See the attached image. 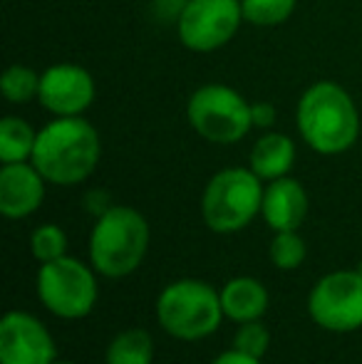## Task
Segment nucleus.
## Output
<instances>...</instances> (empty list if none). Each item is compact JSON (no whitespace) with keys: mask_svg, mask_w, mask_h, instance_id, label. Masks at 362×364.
<instances>
[{"mask_svg":"<svg viewBox=\"0 0 362 364\" xmlns=\"http://www.w3.org/2000/svg\"><path fill=\"white\" fill-rule=\"evenodd\" d=\"M30 161L45 181L73 186L95 171L100 161V134L80 117H58L38 132Z\"/></svg>","mask_w":362,"mask_h":364,"instance_id":"obj_1","label":"nucleus"},{"mask_svg":"<svg viewBox=\"0 0 362 364\" xmlns=\"http://www.w3.org/2000/svg\"><path fill=\"white\" fill-rule=\"evenodd\" d=\"M298 129L318 154L348 151L360 134L358 107L335 82H315L300 97Z\"/></svg>","mask_w":362,"mask_h":364,"instance_id":"obj_2","label":"nucleus"},{"mask_svg":"<svg viewBox=\"0 0 362 364\" xmlns=\"http://www.w3.org/2000/svg\"><path fill=\"white\" fill-rule=\"evenodd\" d=\"M149 245V225L129 206H112L97 218L90 238V258L95 270L107 278H124L144 260Z\"/></svg>","mask_w":362,"mask_h":364,"instance_id":"obj_3","label":"nucleus"},{"mask_svg":"<svg viewBox=\"0 0 362 364\" xmlns=\"http://www.w3.org/2000/svg\"><path fill=\"white\" fill-rule=\"evenodd\" d=\"M226 315L221 295L201 280H176L161 290L156 300L159 325L179 340H201L218 330Z\"/></svg>","mask_w":362,"mask_h":364,"instance_id":"obj_4","label":"nucleus"},{"mask_svg":"<svg viewBox=\"0 0 362 364\" xmlns=\"http://www.w3.org/2000/svg\"><path fill=\"white\" fill-rule=\"evenodd\" d=\"M263 206L261 176L251 168H223L203 191V220L216 233H233L248 225Z\"/></svg>","mask_w":362,"mask_h":364,"instance_id":"obj_5","label":"nucleus"},{"mask_svg":"<svg viewBox=\"0 0 362 364\" xmlns=\"http://www.w3.org/2000/svg\"><path fill=\"white\" fill-rule=\"evenodd\" d=\"M191 127L208 141L233 144L253 127L251 107L226 85H203L191 95L186 107Z\"/></svg>","mask_w":362,"mask_h":364,"instance_id":"obj_6","label":"nucleus"},{"mask_svg":"<svg viewBox=\"0 0 362 364\" xmlns=\"http://www.w3.org/2000/svg\"><path fill=\"white\" fill-rule=\"evenodd\" d=\"M38 295L43 305L58 317L78 320L95 307V275L80 260L63 255L58 260L43 263V270L38 275Z\"/></svg>","mask_w":362,"mask_h":364,"instance_id":"obj_7","label":"nucleus"},{"mask_svg":"<svg viewBox=\"0 0 362 364\" xmlns=\"http://www.w3.org/2000/svg\"><path fill=\"white\" fill-rule=\"evenodd\" d=\"M310 317L330 332H353L362 327V275L340 270L320 280L308 297Z\"/></svg>","mask_w":362,"mask_h":364,"instance_id":"obj_8","label":"nucleus"},{"mask_svg":"<svg viewBox=\"0 0 362 364\" xmlns=\"http://www.w3.org/2000/svg\"><path fill=\"white\" fill-rule=\"evenodd\" d=\"M241 20L238 0H188L179 15V38L193 53H213L236 35Z\"/></svg>","mask_w":362,"mask_h":364,"instance_id":"obj_9","label":"nucleus"},{"mask_svg":"<svg viewBox=\"0 0 362 364\" xmlns=\"http://www.w3.org/2000/svg\"><path fill=\"white\" fill-rule=\"evenodd\" d=\"M55 342L28 312H8L0 322V364H53Z\"/></svg>","mask_w":362,"mask_h":364,"instance_id":"obj_10","label":"nucleus"},{"mask_svg":"<svg viewBox=\"0 0 362 364\" xmlns=\"http://www.w3.org/2000/svg\"><path fill=\"white\" fill-rule=\"evenodd\" d=\"M40 105L58 117H78L95 100V82L78 65H53L40 75Z\"/></svg>","mask_w":362,"mask_h":364,"instance_id":"obj_11","label":"nucleus"},{"mask_svg":"<svg viewBox=\"0 0 362 364\" xmlns=\"http://www.w3.org/2000/svg\"><path fill=\"white\" fill-rule=\"evenodd\" d=\"M45 178L33 164H5L0 171V211L8 218H25L38 211L45 196Z\"/></svg>","mask_w":362,"mask_h":364,"instance_id":"obj_12","label":"nucleus"},{"mask_svg":"<svg viewBox=\"0 0 362 364\" xmlns=\"http://www.w3.org/2000/svg\"><path fill=\"white\" fill-rule=\"evenodd\" d=\"M261 213L275 233L278 230H295L308 213V196L295 178L280 176L263 191Z\"/></svg>","mask_w":362,"mask_h":364,"instance_id":"obj_13","label":"nucleus"},{"mask_svg":"<svg viewBox=\"0 0 362 364\" xmlns=\"http://www.w3.org/2000/svg\"><path fill=\"white\" fill-rule=\"evenodd\" d=\"M221 305L226 317L236 322H251L268 310V292L253 278H233L223 285Z\"/></svg>","mask_w":362,"mask_h":364,"instance_id":"obj_14","label":"nucleus"},{"mask_svg":"<svg viewBox=\"0 0 362 364\" xmlns=\"http://www.w3.org/2000/svg\"><path fill=\"white\" fill-rule=\"evenodd\" d=\"M295 146L285 134H266L251 149V171L261 178L275 181L285 176L293 166Z\"/></svg>","mask_w":362,"mask_h":364,"instance_id":"obj_15","label":"nucleus"},{"mask_svg":"<svg viewBox=\"0 0 362 364\" xmlns=\"http://www.w3.org/2000/svg\"><path fill=\"white\" fill-rule=\"evenodd\" d=\"M38 134L20 117H5L0 122V159L3 164H20L33 156Z\"/></svg>","mask_w":362,"mask_h":364,"instance_id":"obj_16","label":"nucleus"},{"mask_svg":"<svg viewBox=\"0 0 362 364\" xmlns=\"http://www.w3.org/2000/svg\"><path fill=\"white\" fill-rule=\"evenodd\" d=\"M151 360H154V342L144 330L122 332L107 347V364H151Z\"/></svg>","mask_w":362,"mask_h":364,"instance_id":"obj_17","label":"nucleus"},{"mask_svg":"<svg viewBox=\"0 0 362 364\" xmlns=\"http://www.w3.org/2000/svg\"><path fill=\"white\" fill-rule=\"evenodd\" d=\"M241 10L248 23L273 28L293 15L295 0H241Z\"/></svg>","mask_w":362,"mask_h":364,"instance_id":"obj_18","label":"nucleus"},{"mask_svg":"<svg viewBox=\"0 0 362 364\" xmlns=\"http://www.w3.org/2000/svg\"><path fill=\"white\" fill-rule=\"evenodd\" d=\"M0 87H3V95L8 102H13V105H25V102H30L33 97H38L40 77L30 68L13 65V68L5 70Z\"/></svg>","mask_w":362,"mask_h":364,"instance_id":"obj_19","label":"nucleus"},{"mask_svg":"<svg viewBox=\"0 0 362 364\" xmlns=\"http://www.w3.org/2000/svg\"><path fill=\"white\" fill-rule=\"evenodd\" d=\"M271 260L275 268L293 270L305 260V243L295 230H278L271 240Z\"/></svg>","mask_w":362,"mask_h":364,"instance_id":"obj_20","label":"nucleus"},{"mask_svg":"<svg viewBox=\"0 0 362 364\" xmlns=\"http://www.w3.org/2000/svg\"><path fill=\"white\" fill-rule=\"evenodd\" d=\"M30 248H33V255L43 263H50V260H58L65 255V248H68V238H65L63 228L60 225H40L38 230L30 238Z\"/></svg>","mask_w":362,"mask_h":364,"instance_id":"obj_21","label":"nucleus"},{"mask_svg":"<svg viewBox=\"0 0 362 364\" xmlns=\"http://www.w3.org/2000/svg\"><path fill=\"white\" fill-rule=\"evenodd\" d=\"M268 345H271V335L258 320L243 322V327H238L236 337H233V347L238 352H246V355L258 357V360L266 355Z\"/></svg>","mask_w":362,"mask_h":364,"instance_id":"obj_22","label":"nucleus"},{"mask_svg":"<svg viewBox=\"0 0 362 364\" xmlns=\"http://www.w3.org/2000/svg\"><path fill=\"white\" fill-rule=\"evenodd\" d=\"M251 117L256 127H271L275 122V107L268 105V102H258V105L251 107Z\"/></svg>","mask_w":362,"mask_h":364,"instance_id":"obj_23","label":"nucleus"},{"mask_svg":"<svg viewBox=\"0 0 362 364\" xmlns=\"http://www.w3.org/2000/svg\"><path fill=\"white\" fill-rule=\"evenodd\" d=\"M211 364H261V360H258V357L246 355V352H238L236 347H233L231 352H223V355H218Z\"/></svg>","mask_w":362,"mask_h":364,"instance_id":"obj_24","label":"nucleus"},{"mask_svg":"<svg viewBox=\"0 0 362 364\" xmlns=\"http://www.w3.org/2000/svg\"><path fill=\"white\" fill-rule=\"evenodd\" d=\"M53 364H73V362H53Z\"/></svg>","mask_w":362,"mask_h":364,"instance_id":"obj_25","label":"nucleus"},{"mask_svg":"<svg viewBox=\"0 0 362 364\" xmlns=\"http://www.w3.org/2000/svg\"><path fill=\"white\" fill-rule=\"evenodd\" d=\"M360 275H362V263H360Z\"/></svg>","mask_w":362,"mask_h":364,"instance_id":"obj_26","label":"nucleus"}]
</instances>
